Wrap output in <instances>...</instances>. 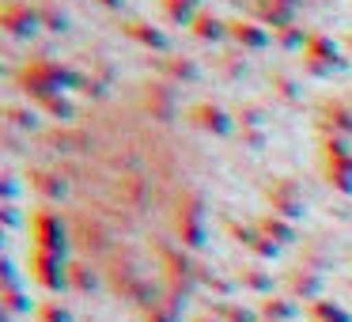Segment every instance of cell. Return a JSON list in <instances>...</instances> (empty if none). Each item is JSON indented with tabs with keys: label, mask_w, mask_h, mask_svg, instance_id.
Instances as JSON below:
<instances>
[{
	"label": "cell",
	"mask_w": 352,
	"mask_h": 322,
	"mask_svg": "<svg viewBox=\"0 0 352 322\" xmlns=\"http://www.w3.org/2000/svg\"><path fill=\"white\" fill-rule=\"evenodd\" d=\"M299 65H303V76L326 80V76H333V72L349 69V57H341V50H337V42L329 39V34L311 31V42L303 46V57H299Z\"/></svg>",
	"instance_id": "1"
},
{
	"label": "cell",
	"mask_w": 352,
	"mask_h": 322,
	"mask_svg": "<svg viewBox=\"0 0 352 322\" xmlns=\"http://www.w3.org/2000/svg\"><path fill=\"white\" fill-rule=\"evenodd\" d=\"M175 231L186 246L205 243V197L197 190H182L175 205Z\"/></svg>",
	"instance_id": "2"
},
{
	"label": "cell",
	"mask_w": 352,
	"mask_h": 322,
	"mask_svg": "<svg viewBox=\"0 0 352 322\" xmlns=\"http://www.w3.org/2000/svg\"><path fill=\"white\" fill-rule=\"evenodd\" d=\"M314 129L318 137H344L352 140V103L341 95H326L314 107Z\"/></svg>",
	"instance_id": "3"
},
{
	"label": "cell",
	"mask_w": 352,
	"mask_h": 322,
	"mask_svg": "<svg viewBox=\"0 0 352 322\" xmlns=\"http://www.w3.org/2000/svg\"><path fill=\"white\" fill-rule=\"evenodd\" d=\"M27 228H31V239L38 250H50V254H65V246H69V231H65V220L61 213H54V208H34L31 216H27Z\"/></svg>",
	"instance_id": "4"
},
{
	"label": "cell",
	"mask_w": 352,
	"mask_h": 322,
	"mask_svg": "<svg viewBox=\"0 0 352 322\" xmlns=\"http://www.w3.org/2000/svg\"><path fill=\"white\" fill-rule=\"evenodd\" d=\"M261 197H265L269 213L284 216V220H299V216H303V186H299L292 175L273 178V182L265 186V193H261Z\"/></svg>",
	"instance_id": "5"
},
{
	"label": "cell",
	"mask_w": 352,
	"mask_h": 322,
	"mask_svg": "<svg viewBox=\"0 0 352 322\" xmlns=\"http://www.w3.org/2000/svg\"><path fill=\"white\" fill-rule=\"evenodd\" d=\"M182 118L193 125V129L208 133V137H228V133L235 129V118H231V110H223L220 103H212V99H197V103H190Z\"/></svg>",
	"instance_id": "6"
},
{
	"label": "cell",
	"mask_w": 352,
	"mask_h": 322,
	"mask_svg": "<svg viewBox=\"0 0 352 322\" xmlns=\"http://www.w3.org/2000/svg\"><path fill=\"white\" fill-rule=\"evenodd\" d=\"M0 27H4V34H12V39H31L42 27L38 8L27 4V0H4V4H0Z\"/></svg>",
	"instance_id": "7"
},
{
	"label": "cell",
	"mask_w": 352,
	"mask_h": 322,
	"mask_svg": "<svg viewBox=\"0 0 352 322\" xmlns=\"http://www.w3.org/2000/svg\"><path fill=\"white\" fill-rule=\"evenodd\" d=\"M228 42H231L235 50H243V54H258V50H269V46H273V34H269L265 27L258 23V19L235 16V19H228Z\"/></svg>",
	"instance_id": "8"
},
{
	"label": "cell",
	"mask_w": 352,
	"mask_h": 322,
	"mask_svg": "<svg viewBox=\"0 0 352 322\" xmlns=\"http://www.w3.org/2000/svg\"><path fill=\"white\" fill-rule=\"evenodd\" d=\"M140 107H144L152 118H160V122H175V114H178V95H175V84H167V80L144 84V92H140Z\"/></svg>",
	"instance_id": "9"
},
{
	"label": "cell",
	"mask_w": 352,
	"mask_h": 322,
	"mask_svg": "<svg viewBox=\"0 0 352 322\" xmlns=\"http://www.w3.org/2000/svg\"><path fill=\"white\" fill-rule=\"evenodd\" d=\"M122 34L129 42H137V46H144L148 54H170L167 31H160V27L148 23V19H122Z\"/></svg>",
	"instance_id": "10"
},
{
	"label": "cell",
	"mask_w": 352,
	"mask_h": 322,
	"mask_svg": "<svg viewBox=\"0 0 352 322\" xmlns=\"http://www.w3.org/2000/svg\"><path fill=\"white\" fill-rule=\"evenodd\" d=\"M152 69H155V76L167 80V84H193V80L201 76V65L186 54H163L152 61Z\"/></svg>",
	"instance_id": "11"
},
{
	"label": "cell",
	"mask_w": 352,
	"mask_h": 322,
	"mask_svg": "<svg viewBox=\"0 0 352 322\" xmlns=\"http://www.w3.org/2000/svg\"><path fill=\"white\" fill-rule=\"evenodd\" d=\"M31 273H34V281L46 284V288H61L69 269H65L61 254H50V250H38V246H34L31 250Z\"/></svg>",
	"instance_id": "12"
},
{
	"label": "cell",
	"mask_w": 352,
	"mask_h": 322,
	"mask_svg": "<svg viewBox=\"0 0 352 322\" xmlns=\"http://www.w3.org/2000/svg\"><path fill=\"white\" fill-rule=\"evenodd\" d=\"M186 31H190L197 42H228V19L216 16V12L205 4V8L193 16V23L186 27Z\"/></svg>",
	"instance_id": "13"
},
{
	"label": "cell",
	"mask_w": 352,
	"mask_h": 322,
	"mask_svg": "<svg viewBox=\"0 0 352 322\" xmlns=\"http://www.w3.org/2000/svg\"><path fill=\"white\" fill-rule=\"evenodd\" d=\"M27 186H31V193H34V197H42V201H61L65 193H69V182H65L61 175L42 171V167L27 171Z\"/></svg>",
	"instance_id": "14"
},
{
	"label": "cell",
	"mask_w": 352,
	"mask_h": 322,
	"mask_svg": "<svg viewBox=\"0 0 352 322\" xmlns=\"http://www.w3.org/2000/svg\"><path fill=\"white\" fill-rule=\"evenodd\" d=\"M322 163V182L329 190L352 197V155H337V160H318Z\"/></svg>",
	"instance_id": "15"
},
{
	"label": "cell",
	"mask_w": 352,
	"mask_h": 322,
	"mask_svg": "<svg viewBox=\"0 0 352 322\" xmlns=\"http://www.w3.org/2000/svg\"><path fill=\"white\" fill-rule=\"evenodd\" d=\"M201 8H205V0H160V16L170 27H190Z\"/></svg>",
	"instance_id": "16"
},
{
	"label": "cell",
	"mask_w": 352,
	"mask_h": 322,
	"mask_svg": "<svg viewBox=\"0 0 352 322\" xmlns=\"http://www.w3.org/2000/svg\"><path fill=\"white\" fill-rule=\"evenodd\" d=\"M254 228H258V235L273 239L276 246L296 243V228H292V220H284V216H276V213H261L258 220H254Z\"/></svg>",
	"instance_id": "17"
},
{
	"label": "cell",
	"mask_w": 352,
	"mask_h": 322,
	"mask_svg": "<svg viewBox=\"0 0 352 322\" xmlns=\"http://www.w3.org/2000/svg\"><path fill=\"white\" fill-rule=\"evenodd\" d=\"M38 114H46L50 122H61V125H69L72 118H76V103L69 99V95H42V99H34L31 103Z\"/></svg>",
	"instance_id": "18"
},
{
	"label": "cell",
	"mask_w": 352,
	"mask_h": 322,
	"mask_svg": "<svg viewBox=\"0 0 352 322\" xmlns=\"http://www.w3.org/2000/svg\"><path fill=\"white\" fill-rule=\"evenodd\" d=\"M311 42V31L299 23H288L280 27V31H273V46L280 50V54H303V46Z\"/></svg>",
	"instance_id": "19"
},
{
	"label": "cell",
	"mask_w": 352,
	"mask_h": 322,
	"mask_svg": "<svg viewBox=\"0 0 352 322\" xmlns=\"http://www.w3.org/2000/svg\"><path fill=\"white\" fill-rule=\"evenodd\" d=\"M216 76H220L223 84L243 80L246 76V54H243V50H223V54L216 57Z\"/></svg>",
	"instance_id": "20"
},
{
	"label": "cell",
	"mask_w": 352,
	"mask_h": 322,
	"mask_svg": "<svg viewBox=\"0 0 352 322\" xmlns=\"http://www.w3.org/2000/svg\"><path fill=\"white\" fill-rule=\"evenodd\" d=\"M269 87H273V95L280 103H288V107H299L303 103V92H299V84L288 76L284 69H269Z\"/></svg>",
	"instance_id": "21"
},
{
	"label": "cell",
	"mask_w": 352,
	"mask_h": 322,
	"mask_svg": "<svg viewBox=\"0 0 352 322\" xmlns=\"http://www.w3.org/2000/svg\"><path fill=\"white\" fill-rule=\"evenodd\" d=\"M231 118H235L239 129H265V107L261 103H239Z\"/></svg>",
	"instance_id": "22"
},
{
	"label": "cell",
	"mask_w": 352,
	"mask_h": 322,
	"mask_svg": "<svg viewBox=\"0 0 352 322\" xmlns=\"http://www.w3.org/2000/svg\"><path fill=\"white\" fill-rule=\"evenodd\" d=\"M38 23H42V31H50V34H65V31H69V16L57 8L54 0L38 4Z\"/></svg>",
	"instance_id": "23"
},
{
	"label": "cell",
	"mask_w": 352,
	"mask_h": 322,
	"mask_svg": "<svg viewBox=\"0 0 352 322\" xmlns=\"http://www.w3.org/2000/svg\"><path fill=\"white\" fill-rule=\"evenodd\" d=\"M337 155H352V140H344V137H318V160H337Z\"/></svg>",
	"instance_id": "24"
},
{
	"label": "cell",
	"mask_w": 352,
	"mask_h": 322,
	"mask_svg": "<svg viewBox=\"0 0 352 322\" xmlns=\"http://www.w3.org/2000/svg\"><path fill=\"white\" fill-rule=\"evenodd\" d=\"M69 277H72L76 288H91V284H95V273L84 266V261H69Z\"/></svg>",
	"instance_id": "25"
},
{
	"label": "cell",
	"mask_w": 352,
	"mask_h": 322,
	"mask_svg": "<svg viewBox=\"0 0 352 322\" xmlns=\"http://www.w3.org/2000/svg\"><path fill=\"white\" fill-rule=\"evenodd\" d=\"M239 140H243V148H250V152H261L269 133L265 129H239Z\"/></svg>",
	"instance_id": "26"
},
{
	"label": "cell",
	"mask_w": 352,
	"mask_h": 322,
	"mask_svg": "<svg viewBox=\"0 0 352 322\" xmlns=\"http://www.w3.org/2000/svg\"><path fill=\"white\" fill-rule=\"evenodd\" d=\"M8 118H12V125H19V129H34V125H38V118H34V110L8 107Z\"/></svg>",
	"instance_id": "27"
},
{
	"label": "cell",
	"mask_w": 352,
	"mask_h": 322,
	"mask_svg": "<svg viewBox=\"0 0 352 322\" xmlns=\"http://www.w3.org/2000/svg\"><path fill=\"white\" fill-rule=\"evenodd\" d=\"M228 231H231V235H235L243 246H250L254 239H258V228H250V224H235V220H228Z\"/></svg>",
	"instance_id": "28"
},
{
	"label": "cell",
	"mask_w": 352,
	"mask_h": 322,
	"mask_svg": "<svg viewBox=\"0 0 352 322\" xmlns=\"http://www.w3.org/2000/svg\"><path fill=\"white\" fill-rule=\"evenodd\" d=\"M250 250H254V254H261V258H276V250H280V246H276L273 239L258 235V239H254V243H250Z\"/></svg>",
	"instance_id": "29"
},
{
	"label": "cell",
	"mask_w": 352,
	"mask_h": 322,
	"mask_svg": "<svg viewBox=\"0 0 352 322\" xmlns=\"http://www.w3.org/2000/svg\"><path fill=\"white\" fill-rule=\"evenodd\" d=\"M314 322H349V319H344L337 307H326V303H322V307H314Z\"/></svg>",
	"instance_id": "30"
},
{
	"label": "cell",
	"mask_w": 352,
	"mask_h": 322,
	"mask_svg": "<svg viewBox=\"0 0 352 322\" xmlns=\"http://www.w3.org/2000/svg\"><path fill=\"white\" fill-rule=\"evenodd\" d=\"M0 193H4V205H12V201H16V193H19L16 175H4V182H0Z\"/></svg>",
	"instance_id": "31"
},
{
	"label": "cell",
	"mask_w": 352,
	"mask_h": 322,
	"mask_svg": "<svg viewBox=\"0 0 352 322\" xmlns=\"http://www.w3.org/2000/svg\"><path fill=\"white\" fill-rule=\"evenodd\" d=\"M0 220L8 224V228H16V224H19V208L16 205H4V208H0Z\"/></svg>",
	"instance_id": "32"
},
{
	"label": "cell",
	"mask_w": 352,
	"mask_h": 322,
	"mask_svg": "<svg viewBox=\"0 0 352 322\" xmlns=\"http://www.w3.org/2000/svg\"><path fill=\"white\" fill-rule=\"evenodd\" d=\"M42 322H69V314L57 311V307H42Z\"/></svg>",
	"instance_id": "33"
},
{
	"label": "cell",
	"mask_w": 352,
	"mask_h": 322,
	"mask_svg": "<svg viewBox=\"0 0 352 322\" xmlns=\"http://www.w3.org/2000/svg\"><path fill=\"white\" fill-rule=\"evenodd\" d=\"M265 314H288V303H280V299L273 303V299H269V303H265Z\"/></svg>",
	"instance_id": "34"
},
{
	"label": "cell",
	"mask_w": 352,
	"mask_h": 322,
	"mask_svg": "<svg viewBox=\"0 0 352 322\" xmlns=\"http://www.w3.org/2000/svg\"><path fill=\"white\" fill-rule=\"evenodd\" d=\"M292 284H296V288H318L314 277H292Z\"/></svg>",
	"instance_id": "35"
},
{
	"label": "cell",
	"mask_w": 352,
	"mask_h": 322,
	"mask_svg": "<svg viewBox=\"0 0 352 322\" xmlns=\"http://www.w3.org/2000/svg\"><path fill=\"white\" fill-rule=\"evenodd\" d=\"M246 284H250V288H265V277H261V273H250V277H246Z\"/></svg>",
	"instance_id": "36"
},
{
	"label": "cell",
	"mask_w": 352,
	"mask_h": 322,
	"mask_svg": "<svg viewBox=\"0 0 352 322\" xmlns=\"http://www.w3.org/2000/svg\"><path fill=\"white\" fill-rule=\"evenodd\" d=\"M276 4H284V8H292V12L303 8V0H276Z\"/></svg>",
	"instance_id": "37"
},
{
	"label": "cell",
	"mask_w": 352,
	"mask_h": 322,
	"mask_svg": "<svg viewBox=\"0 0 352 322\" xmlns=\"http://www.w3.org/2000/svg\"><path fill=\"white\" fill-rule=\"evenodd\" d=\"M99 4H102V8H114V12H118V8L125 4V0H99Z\"/></svg>",
	"instance_id": "38"
}]
</instances>
